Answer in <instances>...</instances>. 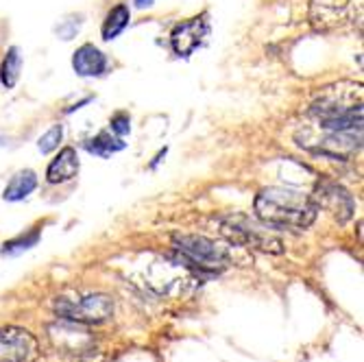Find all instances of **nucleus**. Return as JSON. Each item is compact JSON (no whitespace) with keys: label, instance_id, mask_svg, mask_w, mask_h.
<instances>
[{"label":"nucleus","instance_id":"nucleus-1","mask_svg":"<svg viewBox=\"0 0 364 362\" xmlns=\"http://www.w3.org/2000/svg\"><path fill=\"white\" fill-rule=\"evenodd\" d=\"M308 114L327 134H362V85L341 81L323 87Z\"/></svg>","mask_w":364,"mask_h":362},{"label":"nucleus","instance_id":"nucleus-2","mask_svg":"<svg viewBox=\"0 0 364 362\" xmlns=\"http://www.w3.org/2000/svg\"><path fill=\"white\" fill-rule=\"evenodd\" d=\"M318 206L310 194L292 188H262L255 196V214L269 227L292 229L301 232L308 229L316 218Z\"/></svg>","mask_w":364,"mask_h":362},{"label":"nucleus","instance_id":"nucleus-3","mask_svg":"<svg viewBox=\"0 0 364 362\" xmlns=\"http://www.w3.org/2000/svg\"><path fill=\"white\" fill-rule=\"evenodd\" d=\"M173 245L188 269L218 273L229 265V249L205 236H175Z\"/></svg>","mask_w":364,"mask_h":362},{"label":"nucleus","instance_id":"nucleus-4","mask_svg":"<svg viewBox=\"0 0 364 362\" xmlns=\"http://www.w3.org/2000/svg\"><path fill=\"white\" fill-rule=\"evenodd\" d=\"M48 341L57 353L63 358H70L75 362H83L87 358H94L96 349V339L90 334L81 323L75 321H57L48 325Z\"/></svg>","mask_w":364,"mask_h":362},{"label":"nucleus","instance_id":"nucleus-5","mask_svg":"<svg viewBox=\"0 0 364 362\" xmlns=\"http://www.w3.org/2000/svg\"><path fill=\"white\" fill-rule=\"evenodd\" d=\"M55 312L81 325H98L105 323L114 314V302L103 292L77 294V297H59L55 302Z\"/></svg>","mask_w":364,"mask_h":362},{"label":"nucleus","instance_id":"nucleus-6","mask_svg":"<svg viewBox=\"0 0 364 362\" xmlns=\"http://www.w3.org/2000/svg\"><path fill=\"white\" fill-rule=\"evenodd\" d=\"M40 343L24 327H0V362H36Z\"/></svg>","mask_w":364,"mask_h":362},{"label":"nucleus","instance_id":"nucleus-7","mask_svg":"<svg viewBox=\"0 0 364 362\" xmlns=\"http://www.w3.org/2000/svg\"><path fill=\"white\" fill-rule=\"evenodd\" d=\"M194 280L190 277L188 273V267L183 265L181 260L177 262H171V260H159L151 267V273H149V286L155 288L157 292L161 294H173V292H186L183 288L188 284H192Z\"/></svg>","mask_w":364,"mask_h":362},{"label":"nucleus","instance_id":"nucleus-8","mask_svg":"<svg viewBox=\"0 0 364 362\" xmlns=\"http://www.w3.org/2000/svg\"><path fill=\"white\" fill-rule=\"evenodd\" d=\"M210 36V22H208V14H201L196 18H190L181 24H177L171 33V46L175 50V55L179 57H190L198 46L205 42V38Z\"/></svg>","mask_w":364,"mask_h":362},{"label":"nucleus","instance_id":"nucleus-9","mask_svg":"<svg viewBox=\"0 0 364 362\" xmlns=\"http://www.w3.org/2000/svg\"><path fill=\"white\" fill-rule=\"evenodd\" d=\"M223 234L240 247H259L262 251H271V253H282V243L277 238L264 236L259 229L249 227L240 218H225L223 220Z\"/></svg>","mask_w":364,"mask_h":362},{"label":"nucleus","instance_id":"nucleus-10","mask_svg":"<svg viewBox=\"0 0 364 362\" xmlns=\"http://www.w3.org/2000/svg\"><path fill=\"white\" fill-rule=\"evenodd\" d=\"M351 11V0H312L310 20L318 31L341 26Z\"/></svg>","mask_w":364,"mask_h":362},{"label":"nucleus","instance_id":"nucleus-11","mask_svg":"<svg viewBox=\"0 0 364 362\" xmlns=\"http://www.w3.org/2000/svg\"><path fill=\"white\" fill-rule=\"evenodd\" d=\"M312 199H314V203L318 208L323 206V208H327L329 212H332L338 223H347L351 218V214H353L351 194L345 188L336 186V183H323L318 194L312 196Z\"/></svg>","mask_w":364,"mask_h":362},{"label":"nucleus","instance_id":"nucleus-12","mask_svg":"<svg viewBox=\"0 0 364 362\" xmlns=\"http://www.w3.org/2000/svg\"><path fill=\"white\" fill-rule=\"evenodd\" d=\"M73 68L79 77H101L107 70V57L94 44H83L75 50Z\"/></svg>","mask_w":364,"mask_h":362},{"label":"nucleus","instance_id":"nucleus-13","mask_svg":"<svg viewBox=\"0 0 364 362\" xmlns=\"http://www.w3.org/2000/svg\"><path fill=\"white\" fill-rule=\"evenodd\" d=\"M77 173H79V155L73 147H65L48 164L46 179H48V183H65V181L75 179Z\"/></svg>","mask_w":364,"mask_h":362},{"label":"nucleus","instance_id":"nucleus-14","mask_svg":"<svg viewBox=\"0 0 364 362\" xmlns=\"http://www.w3.org/2000/svg\"><path fill=\"white\" fill-rule=\"evenodd\" d=\"M38 188V175L33 171H20L11 177V181L7 183L5 192H3V199L5 201H22L26 196Z\"/></svg>","mask_w":364,"mask_h":362},{"label":"nucleus","instance_id":"nucleus-15","mask_svg":"<svg viewBox=\"0 0 364 362\" xmlns=\"http://www.w3.org/2000/svg\"><path fill=\"white\" fill-rule=\"evenodd\" d=\"M129 20H131L129 7H127V5H116V7L107 14L105 22H103V26H101V36H103V40H105V42L116 40V38L120 36V33L127 28Z\"/></svg>","mask_w":364,"mask_h":362},{"label":"nucleus","instance_id":"nucleus-16","mask_svg":"<svg viewBox=\"0 0 364 362\" xmlns=\"http://www.w3.org/2000/svg\"><path fill=\"white\" fill-rule=\"evenodd\" d=\"M20 70H22V55L18 46H11L0 63V83H3L7 90L16 87L18 79H20Z\"/></svg>","mask_w":364,"mask_h":362},{"label":"nucleus","instance_id":"nucleus-17","mask_svg":"<svg viewBox=\"0 0 364 362\" xmlns=\"http://www.w3.org/2000/svg\"><path fill=\"white\" fill-rule=\"evenodd\" d=\"M85 149L92 153V155H98V157H109L112 153H118L124 149V142L122 138L118 136H112V131H101L96 138L87 140L85 142Z\"/></svg>","mask_w":364,"mask_h":362},{"label":"nucleus","instance_id":"nucleus-18","mask_svg":"<svg viewBox=\"0 0 364 362\" xmlns=\"http://www.w3.org/2000/svg\"><path fill=\"white\" fill-rule=\"evenodd\" d=\"M38 238H40V232H38V229H33V232L26 234V236H20L16 240H9V243H5L3 255H14V253L26 251V249H31L33 245L38 243Z\"/></svg>","mask_w":364,"mask_h":362},{"label":"nucleus","instance_id":"nucleus-19","mask_svg":"<svg viewBox=\"0 0 364 362\" xmlns=\"http://www.w3.org/2000/svg\"><path fill=\"white\" fill-rule=\"evenodd\" d=\"M63 138V127L61 124H55L50 127L46 134L38 140V149L46 155V153H53L55 149H59V142Z\"/></svg>","mask_w":364,"mask_h":362},{"label":"nucleus","instance_id":"nucleus-20","mask_svg":"<svg viewBox=\"0 0 364 362\" xmlns=\"http://www.w3.org/2000/svg\"><path fill=\"white\" fill-rule=\"evenodd\" d=\"M81 22H83V18L81 16H70V18H65V20H61L59 24H57V36L61 38V40H73L77 33H79V28H81Z\"/></svg>","mask_w":364,"mask_h":362},{"label":"nucleus","instance_id":"nucleus-21","mask_svg":"<svg viewBox=\"0 0 364 362\" xmlns=\"http://www.w3.org/2000/svg\"><path fill=\"white\" fill-rule=\"evenodd\" d=\"M109 124H112V134L118 136V138H124V136L129 134V131H131V118H129V114H124V112L114 114Z\"/></svg>","mask_w":364,"mask_h":362},{"label":"nucleus","instance_id":"nucleus-22","mask_svg":"<svg viewBox=\"0 0 364 362\" xmlns=\"http://www.w3.org/2000/svg\"><path fill=\"white\" fill-rule=\"evenodd\" d=\"M134 3H136L138 9H144V7H151V5L155 3V0H134Z\"/></svg>","mask_w":364,"mask_h":362}]
</instances>
